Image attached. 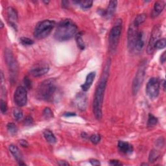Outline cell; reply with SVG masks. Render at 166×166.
<instances>
[{
  "instance_id": "obj_1",
  "label": "cell",
  "mask_w": 166,
  "mask_h": 166,
  "mask_svg": "<svg viewBox=\"0 0 166 166\" xmlns=\"http://www.w3.org/2000/svg\"><path fill=\"white\" fill-rule=\"evenodd\" d=\"M110 64V62L109 60V62H107L105 66L104 70L101 78V80L99 83V84L97 85L94 95L93 103V112L97 120H101L102 118V106L107 81H108Z\"/></svg>"
},
{
  "instance_id": "obj_21",
  "label": "cell",
  "mask_w": 166,
  "mask_h": 166,
  "mask_svg": "<svg viewBox=\"0 0 166 166\" xmlns=\"http://www.w3.org/2000/svg\"><path fill=\"white\" fill-rule=\"evenodd\" d=\"M44 136L46 140V141L50 143L51 145H53L56 142V139L54 134L49 129H46L44 131Z\"/></svg>"
},
{
  "instance_id": "obj_9",
  "label": "cell",
  "mask_w": 166,
  "mask_h": 166,
  "mask_svg": "<svg viewBox=\"0 0 166 166\" xmlns=\"http://www.w3.org/2000/svg\"><path fill=\"white\" fill-rule=\"evenodd\" d=\"M162 35V29L159 25H154L153 27L149 42L147 45V52L149 55H151L155 50V44L159 40Z\"/></svg>"
},
{
  "instance_id": "obj_37",
  "label": "cell",
  "mask_w": 166,
  "mask_h": 166,
  "mask_svg": "<svg viewBox=\"0 0 166 166\" xmlns=\"http://www.w3.org/2000/svg\"><path fill=\"white\" fill-rule=\"evenodd\" d=\"M90 162L92 165H100L101 163L99 160H95V159H92L90 160Z\"/></svg>"
},
{
  "instance_id": "obj_26",
  "label": "cell",
  "mask_w": 166,
  "mask_h": 166,
  "mask_svg": "<svg viewBox=\"0 0 166 166\" xmlns=\"http://www.w3.org/2000/svg\"><path fill=\"white\" fill-rule=\"evenodd\" d=\"M157 123H158L157 118H156V117L153 114H149L147 121V126L149 127H153V126L157 125Z\"/></svg>"
},
{
  "instance_id": "obj_19",
  "label": "cell",
  "mask_w": 166,
  "mask_h": 166,
  "mask_svg": "<svg viewBox=\"0 0 166 166\" xmlns=\"http://www.w3.org/2000/svg\"><path fill=\"white\" fill-rule=\"evenodd\" d=\"M165 3L163 1H158L154 3L151 16L153 18H157L162 11L165 8Z\"/></svg>"
},
{
  "instance_id": "obj_20",
  "label": "cell",
  "mask_w": 166,
  "mask_h": 166,
  "mask_svg": "<svg viewBox=\"0 0 166 166\" xmlns=\"http://www.w3.org/2000/svg\"><path fill=\"white\" fill-rule=\"evenodd\" d=\"M95 77V72H90L88 75H87L84 83L81 86L82 90L84 92H86L90 89V88L92 86L93 81H94Z\"/></svg>"
},
{
  "instance_id": "obj_28",
  "label": "cell",
  "mask_w": 166,
  "mask_h": 166,
  "mask_svg": "<svg viewBox=\"0 0 166 166\" xmlns=\"http://www.w3.org/2000/svg\"><path fill=\"white\" fill-rule=\"evenodd\" d=\"M43 116L44 118L46 120L50 119L53 117V111L51 110L50 108H48V107H46V108L44 109L43 111Z\"/></svg>"
},
{
  "instance_id": "obj_32",
  "label": "cell",
  "mask_w": 166,
  "mask_h": 166,
  "mask_svg": "<svg viewBox=\"0 0 166 166\" xmlns=\"http://www.w3.org/2000/svg\"><path fill=\"white\" fill-rule=\"evenodd\" d=\"M90 140L92 142V143L96 145L100 142L101 136L99 134H93L90 137Z\"/></svg>"
},
{
  "instance_id": "obj_4",
  "label": "cell",
  "mask_w": 166,
  "mask_h": 166,
  "mask_svg": "<svg viewBox=\"0 0 166 166\" xmlns=\"http://www.w3.org/2000/svg\"><path fill=\"white\" fill-rule=\"evenodd\" d=\"M55 26V22L53 20L46 19L39 22L35 27L34 36L38 40L46 38L51 33Z\"/></svg>"
},
{
  "instance_id": "obj_30",
  "label": "cell",
  "mask_w": 166,
  "mask_h": 166,
  "mask_svg": "<svg viewBox=\"0 0 166 166\" xmlns=\"http://www.w3.org/2000/svg\"><path fill=\"white\" fill-rule=\"evenodd\" d=\"M165 46H166L165 38L159 39L155 44V49H157V50H162V49L165 48Z\"/></svg>"
},
{
  "instance_id": "obj_7",
  "label": "cell",
  "mask_w": 166,
  "mask_h": 166,
  "mask_svg": "<svg viewBox=\"0 0 166 166\" xmlns=\"http://www.w3.org/2000/svg\"><path fill=\"white\" fill-rule=\"evenodd\" d=\"M146 69H147V61H144L141 63L132 83V93L134 95L137 94L140 89L144 80Z\"/></svg>"
},
{
  "instance_id": "obj_15",
  "label": "cell",
  "mask_w": 166,
  "mask_h": 166,
  "mask_svg": "<svg viewBox=\"0 0 166 166\" xmlns=\"http://www.w3.org/2000/svg\"><path fill=\"white\" fill-rule=\"evenodd\" d=\"M9 151L12 153L14 158L17 160L18 162H19V165H25L22 163L23 162V157H22V154L19 150V149L17 147V146L11 144L9 146Z\"/></svg>"
},
{
  "instance_id": "obj_33",
  "label": "cell",
  "mask_w": 166,
  "mask_h": 166,
  "mask_svg": "<svg viewBox=\"0 0 166 166\" xmlns=\"http://www.w3.org/2000/svg\"><path fill=\"white\" fill-rule=\"evenodd\" d=\"M0 106H1V111H2V112L3 114H5L7 110V106L6 103L2 99Z\"/></svg>"
},
{
  "instance_id": "obj_22",
  "label": "cell",
  "mask_w": 166,
  "mask_h": 166,
  "mask_svg": "<svg viewBox=\"0 0 166 166\" xmlns=\"http://www.w3.org/2000/svg\"><path fill=\"white\" fill-rule=\"evenodd\" d=\"M75 39H76V41H77V44L78 47H79V48L81 49V50H84L85 44H84V42L83 41V39L82 33H77L76 36H75Z\"/></svg>"
},
{
  "instance_id": "obj_41",
  "label": "cell",
  "mask_w": 166,
  "mask_h": 166,
  "mask_svg": "<svg viewBox=\"0 0 166 166\" xmlns=\"http://www.w3.org/2000/svg\"><path fill=\"white\" fill-rule=\"evenodd\" d=\"M76 114L75 113H72V112H68V113H66V114H64V116H74Z\"/></svg>"
},
{
  "instance_id": "obj_13",
  "label": "cell",
  "mask_w": 166,
  "mask_h": 166,
  "mask_svg": "<svg viewBox=\"0 0 166 166\" xmlns=\"http://www.w3.org/2000/svg\"><path fill=\"white\" fill-rule=\"evenodd\" d=\"M138 31L136 29V27L134 25H131L128 31V46L129 48V50L134 51V42L137 36Z\"/></svg>"
},
{
  "instance_id": "obj_14",
  "label": "cell",
  "mask_w": 166,
  "mask_h": 166,
  "mask_svg": "<svg viewBox=\"0 0 166 166\" xmlns=\"http://www.w3.org/2000/svg\"><path fill=\"white\" fill-rule=\"evenodd\" d=\"M145 45V40H144V35L142 31H139L137 33V36H136V40L134 42V50L140 52L144 47Z\"/></svg>"
},
{
  "instance_id": "obj_39",
  "label": "cell",
  "mask_w": 166,
  "mask_h": 166,
  "mask_svg": "<svg viewBox=\"0 0 166 166\" xmlns=\"http://www.w3.org/2000/svg\"><path fill=\"white\" fill-rule=\"evenodd\" d=\"M165 60H166V53L165 51V52H163V53L161 56L160 61H161L162 63H164L165 62Z\"/></svg>"
},
{
  "instance_id": "obj_3",
  "label": "cell",
  "mask_w": 166,
  "mask_h": 166,
  "mask_svg": "<svg viewBox=\"0 0 166 166\" xmlns=\"http://www.w3.org/2000/svg\"><path fill=\"white\" fill-rule=\"evenodd\" d=\"M56 91L55 80L49 79L42 82L36 91V95L38 99L44 101L52 100Z\"/></svg>"
},
{
  "instance_id": "obj_29",
  "label": "cell",
  "mask_w": 166,
  "mask_h": 166,
  "mask_svg": "<svg viewBox=\"0 0 166 166\" xmlns=\"http://www.w3.org/2000/svg\"><path fill=\"white\" fill-rule=\"evenodd\" d=\"M13 115H14V118H15L16 121H19L23 118L24 114L21 110H19L18 109H16L13 111Z\"/></svg>"
},
{
  "instance_id": "obj_23",
  "label": "cell",
  "mask_w": 166,
  "mask_h": 166,
  "mask_svg": "<svg viewBox=\"0 0 166 166\" xmlns=\"http://www.w3.org/2000/svg\"><path fill=\"white\" fill-rule=\"evenodd\" d=\"M146 19V14H140L136 17L134 22V25L137 27L142 24H143Z\"/></svg>"
},
{
  "instance_id": "obj_40",
  "label": "cell",
  "mask_w": 166,
  "mask_h": 166,
  "mask_svg": "<svg viewBox=\"0 0 166 166\" xmlns=\"http://www.w3.org/2000/svg\"><path fill=\"white\" fill-rule=\"evenodd\" d=\"M59 165H69L70 164L68 163L67 162H66V161H60L58 163Z\"/></svg>"
},
{
  "instance_id": "obj_38",
  "label": "cell",
  "mask_w": 166,
  "mask_h": 166,
  "mask_svg": "<svg viewBox=\"0 0 166 166\" xmlns=\"http://www.w3.org/2000/svg\"><path fill=\"white\" fill-rule=\"evenodd\" d=\"M19 143H20V145H21L22 146H23V147H28V146H29V143H28V142H27L26 140H20V142H19Z\"/></svg>"
},
{
  "instance_id": "obj_17",
  "label": "cell",
  "mask_w": 166,
  "mask_h": 166,
  "mask_svg": "<svg viewBox=\"0 0 166 166\" xmlns=\"http://www.w3.org/2000/svg\"><path fill=\"white\" fill-rule=\"evenodd\" d=\"M117 5H118V2L110 1L108 7H107L105 11H104L103 16L107 19H110L115 14Z\"/></svg>"
},
{
  "instance_id": "obj_12",
  "label": "cell",
  "mask_w": 166,
  "mask_h": 166,
  "mask_svg": "<svg viewBox=\"0 0 166 166\" xmlns=\"http://www.w3.org/2000/svg\"><path fill=\"white\" fill-rule=\"evenodd\" d=\"M87 97L85 94L79 93L74 99V105L80 110H84L87 105Z\"/></svg>"
},
{
  "instance_id": "obj_24",
  "label": "cell",
  "mask_w": 166,
  "mask_h": 166,
  "mask_svg": "<svg viewBox=\"0 0 166 166\" xmlns=\"http://www.w3.org/2000/svg\"><path fill=\"white\" fill-rule=\"evenodd\" d=\"M74 3L79 5L82 8L84 9H88L90 8L93 4L92 1H76L74 2Z\"/></svg>"
},
{
  "instance_id": "obj_27",
  "label": "cell",
  "mask_w": 166,
  "mask_h": 166,
  "mask_svg": "<svg viewBox=\"0 0 166 166\" xmlns=\"http://www.w3.org/2000/svg\"><path fill=\"white\" fill-rule=\"evenodd\" d=\"M7 129L8 132L12 134V135H14L17 133L18 132V128L17 126H16V125L14 123H9L7 124Z\"/></svg>"
},
{
  "instance_id": "obj_18",
  "label": "cell",
  "mask_w": 166,
  "mask_h": 166,
  "mask_svg": "<svg viewBox=\"0 0 166 166\" xmlns=\"http://www.w3.org/2000/svg\"><path fill=\"white\" fill-rule=\"evenodd\" d=\"M119 151L125 154H130L133 152V147L131 144L126 142L120 141L118 144Z\"/></svg>"
},
{
  "instance_id": "obj_8",
  "label": "cell",
  "mask_w": 166,
  "mask_h": 166,
  "mask_svg": "<svg viewBox=\"0 0 166 166\" xmlns=\"http://www.w3.org/2000/svg\"><path fill=\"white\" fill-rule=\"evenodd\" d=\"M160 83L158 78L153 77L148 81L146 88V92L151 99H155L160 93Z\"/></svg>"
},
{
  "instance_id": "obj_34",
  "label": "cell",
  "mask_w": 166,
  "mask_h": 166,
  "mask_svg": "<svg viewBox=\"0 0 166 166\" xmlns=\"http://www.w3.org/2000/svg\"><path fill=\"white\" fill-rule=\"evenodd\" d=\"M33 123V120L30 116H28L25 118V120H24V125H31Z\"/></svg>"
},
{
  "instance_id": "obj_2",
  "label": "cell",
  "mask_w": 166,
  "mask_h": 166,
  "mask_svg": "<svg viewBox=\"0 0 166 166\" xmlns=\"http://www.w3.org/2000/svg\"><path fill=\"white\" fill-rule=\"evenodd\" d=\"M77 25L70 19H64L58 24L54 36L56 40L64 42L70 40L77 33Z\"/></svg>"
},
{
  "instance_id": "obj_5",
  "label": "cell",
  "mask_w": 166,
  "mask_h": 166,
  "mask_svg": "<svg viewBox=\"0 0 166 166\" xmlns=\"http://www.w3.org/2000/svg\"><path fill=\"white\" fill-rule=\"evenodd\" d=\"M122 30V21L121 19H118L115 25L111 29L109 38V50L111 53H114L116 51L117 47L118 46Z\"/></svg>"
},
{
  "instance_id": "obj_11",
  "label": "cell",
  "mask_w": 166,
  "mask_h": 166,
  "mask_svg": "<svg viewBox=\"0 0 166 166\" xmlns=\"http://www.w3.org/2000/svg\"><path fill=\"white\" fill-rule=\"evenodd\" d=\"M49 70H50V67L47 64H38L31 68L30 73L33 77H38L46 74L49 72Z\"/></svg>"
},
{
  "instance_id": "obj_42",
  "label": "cell",
  "mask_w": 166,
  "mask_h": 166,
  "mask_svg": "<svg viewBox=\"0 0 166 166\" xmlns=\"http://www.w3.org/2000/svg\"><path fill=\"white\" fill-rule=\"evenodd\" d=\"M165 81L163 80V81H162V85H163V88L164 90H165Z\"/></svg>"
},
{
  "instance_id": "obj_6",
  "label": "cell",
  "mask_w": 166,
  "mask_h": 166,
  "mask_svg": "<svg viewBox=\"0 0 166 166\" xmlns=\"http://www.w3.org/2000/svg\"><path fill=\"white\" fill-rule=\"evenodd\" d=\"M5 57L8 68L10 79H11L12 83H14L16 81V78L18 73V63L11 50H7L5 51Z\"/></svg>"
},
{
  "instance_id": "obj_36",
  "label": "cell",
  "mask_w": 166,
  "mask_h": 166,
  "mask_svg": "<svg viewBox=\"0 0 166 166\" xmlns=\"http://www.w3.org/2000/svg\"><path fill=\"white\" fill-rule=\"evenodd\" d=\"M110 163L112 165H123L119 160H110Z\"/></svg>"
},
{
  "instance_id": "obj_25",
  "label": "cell",
  "mask_w": 166,
  "mask_h": 166,
  "mask_svg": "<svg viewBox=\"0 0 166 166\" xmlns=\"http://www.w3.org/2000/svg\"><path fill=\"white\" fill-rule=\"evenodd\" d=\"M160 157V153L157 150H152L149 154V160L150 162H154Z\"/></svg>"
},
{
  "instance_id": "obj_31",
  "label": "cell",
  "mask_w": 166,
  "mask_h": 166,
  "mask_svg": "<svg viewBox=\"0 0 166 166\" xmlns=\"http://www.w3.org/2000/svg\"><path fill=\"white\" fill-rule=\"evenodd\" d=\"M20 42L24 46H31L34 44V42L31 40V39L26 38V37H22L20 38Z\"/></svg>"
},
{
  "instance_id": "obj_35",
  "label": "cell",
  "mask_w": 166,
  "mask_h": 166,
  "mask_svg": "<svg viewBox=\"0 0 166 166\" xmlns=\"http://www.w3.org/2000/svg\"><path fill=\"white\" fill-rule=\"evenodd\" d=\"M24 84L25 85V87L28 89H30L31 87V81L28 77H25L24 79Z\"/></svg>"
},
{
  "instance_id": "obj_16",
  "label": "cell",
  "mask_w": 166,
  "mask_h": 166,
  "mask_svg": "<svg viewBox=\"0 0 166 166\" xmlns=\"http://www.w3.org/2000/svg\"><path fill=\"white\" fill-rule=\"evenodd\" d=\"M7 15L10 24L16 29L17 26L16 23L18 21V14L14 8L10 7L7 8Z\"/></svg>"
},
{
  "instance_id": "obj_10",
  "label": "cell",
  "mask_w": 166,
  "mask_h": 166,
  "mask_svg": "<svg viewBox=\"0 0 166 166\" xmlns=\"http://www.w3.org/2000/svg\"><path fill=\"white\" fill-rule=\"evenodd\" d=\"M14 100L18 106H24L27 104V90L23 86H18L14 95Z\"/></svg>"
}]
</instances>
